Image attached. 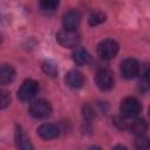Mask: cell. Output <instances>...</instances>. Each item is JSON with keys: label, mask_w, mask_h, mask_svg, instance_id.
Listing matches in <instances>:
<instances>
[{"label": "cell", "mask_w": 150, "mask_h": 150, "mask_svg": "<svg viewBox=\"0 0 150 150\" xmlns=\"http://www.w3.org/2000/svg\"><path fill=\"white\" fill-rule=\"evenodd\" d=\"M129 130L131 134H134L135 136H143L145 134V131L148 130V123L143 120V118H135L134 121L130 122L129 124Z\"/></svg>", "instance_id": "obj_11"}, {"label": "cell", "mask_w": 150, "mask_h": 150, "mask_svg": "<svg viewBox=\"0 0 150 150\" xmlns=\"http://www.w3.org/2000/svg\"><path fill=\"white\" fill-rule=\"evenodd\" d=\"M136 146L138 149H150V139L148 138H141L138 141H136Z\"/></svg>", "instance_id": "obj_19"}, {"label": "cell", "mask_w": 150, "mask_h": 150, "mask_svg": "<svg viewBox=\"0 0 150 150\" xmlns=\"http://www.w3.org/2000/svg\"><path fill=\"white\" fill-rule=\"evenodd\" d=\"M66 83L68 87L73 89H79L84 84V77L81 71L79 70H69L66 75Z\"/></svg>", "instance_id": "obj_10"}, {"label": "cell", "mask_w": 150, "mask_h": 150, "mask_svg": "<svg viewBox=\"0 0 150 150\" xmlns=\"http://www.w3.org/2000/svg\"><path fill=\"white\" fill-rule=\"evenodd\" d=\"M15 142H16V146L20 149H33V145L30 144L29 138L20 129L15 131Z\"/></svg>", "instance_id": "obj_14"}, {"label": "cell", "mask_w": 150, "mask_h": 150, "mask_svg": "<svg viewBox=\"0 0 150 150\" xmlns=\"http://www.w3.org/2000/svg\"><path fill=\"white\" fill-rule=\"evenodd\" d=\"M52 112L50 103L45 98H38L29 105V114L35 118H46Z\"/></svg>", "instance_id": "obj_2"}, {"label": "cell", "mask_w": 150, "mask_h": 150, "mask_svg": "<svg viewBox=\"0 0 150 150\" xmlns=\"http://www.w3.org/2000/svg\"><path fill=\"white\" fill-rule=\"evenodd\" d=\"M42 70L45 71V74L52 76V77H55L57 76V67L56 64L53 62V61H45L42 63Z\"/></svg>", "instance_id": "obj_15"}, {"label": "cell", "mask_w": 150, "mask_h": 150, "mask_svg": "<svg viewBox=\"0 0 150 150\" xmlns=\"http://www.w3.org/2000/svg\"><path fill=\"white\" fill-rule=\"evenodd\" d=\"M38 91H39V83L36 81L32 80V79H28L19 88V90H18V97L21 101H23V102L30 101L38 94Z\"/></svg>", "instance_id": "obj_5"}, {"label": "cell", "mask_w": 150, "mask_h": 150, "mask_svg": "<svg viewBox=\"0 0 150 150\" xmlns=\"http://www.w3.org/2000/svg\"><path fill=\"white\" fill-rule=\"evenodd\" d=\"M141 71V66L135 59H125L121 63V73L124 79H134Z\"/></svg>", "instance_id": "obj_7"}, {"label": "cell", "mask_w": 150, "mask_h": 150, "mask_svg": "<svg viewBox=\"0 0 150 150\" xmlns=\"http://www.w3.org/2000/svg\"><path fill=\"white\" fill-rule=\"evenodd\" d=\"M57 42L62 47L67 48H75L80 43V35L76 30H70V29H63L57 33L56 35Z\"/></svg>", "instance_id": "obj_4"}, {"label": "cell", "mask_w": 150, "mask_h": 150, "mask_svg": "<svg viewBox=\"0 0 150 150\" xmlns=\"http://www.w3.org/2000/svg\"><path fill=\"white\" fill-rule=\"evenodd\" d=\"M96 86L101 90H109L114 86V76L112 73L108 68H101L96 71L95 75Z\"/></svg>", "instance_id": "obj_6"}, {"label": "cell", "mask_w": 150, "mask_h": 150, "mask_svg": "<svg viewBox=\"0 0 150 150\" xmlns=\"http://www.w3.org/2000/svg\"><path fill=\"white\" fill-rule=\"evenodd\" d=\"M120 111L124 118H134L141 112V103L135 97H127L121 102Z\"/></svg>", "instance_id": "obj_3"}, {"label": "cell", "mask_w": 150, "mask_h": 150, "mask_svg": "<svg viewBox=\"0 0 150 150\" xmlns=\"http://www.w3.org/2000/svg\"><path fill=\"white\" fill-rule=\"evenodd\" d=\"M142 82L150 88V68L149 67H146L144 73L142 74Z\"/></svg>", "instance_id": "obj_20"}, {"label": "cell", "mask_w": 150, "mask_h": 150, "mask_svg": "<svg viewBox=\"0 0 150 150\" xmlns=\"http://www.w3.org/2000/svg\"><path fill=\"white\" fill-rule=\"evenodd\" d=\"M118 43L112 39H105L97 46V54L103 60H111L118 53Z\"/></svg>", "instance_id": "obj_1"}, {"label": "cell", "mask_w": 150, "mask_h": 150, "mask_svg": "<svg viewBox=\"0 0 150 150\" xmlns=\"http://www.w3.org/2000/svg\"><path fill=\"white\" fill-rule=\"evenodd\" d=\"M105 21V15L102 12H94L89 16V25L90 26H97Z\"/></svg>", "instance_id": "obj_16"}, {"label": "cell", "mask_w": 150, "mask_h": 150, "mask_svg": "<svg viewBox=\"0 0 150 150\" xmlns=\"http://www.w3.org/2000/svg\"><path fill=\"white\" fill-rule=\"evenodd\" d=\"M149 117H150V108H149Z\"/></svg>", "instance_id": "obj_21"}, {"label": "cell", "mask_w": 150, "mask_h": 150, "mask_svg": "<svg viewBox=\"0 0 150 150\" xmlns=\"http://www.w3.org/2000/svg\"><path fill=\"white\" fill-rule=\"evenodd\" d=\"M15 77V70L12 66L9 64H2L0 69V83L1 84H7L12 82Z\"/></svg>", "instance_id": "obj_13"}, {"label": "cell", "mask_w": 150, "mask_h": 150, "mask_svg": "<svg viewBox=\"0 0 150 150\" xmlns=\"http://www.w3.org/2000/svg\"><path fill=\"white\" fill-rule=\"evenodd\" d=\"M38 134L43 139H53L59 136L60 130L53 123H43L38 128Z\"/></svg>", "instance_id": "obj_9"}, {"label": "cell", "mask_w": 150, "mask_h": 150, "mask_svg": "<svg viewBox=\"0 0 150 150\" xmlns=\"http://www.w3.org/2000/svg\"><path fill=\"white\" fill-rule=\"evenodd\" d=\"M81 23V14L77 11H69L62 18V25L64 29L76 30Z\"/></svg>", "instance_id": "obj_8"}, {"label": "cell", "mask_w": 150, "mask_h": 150, "mask_svg": "<svg viewBox=\"0 0 150 150\" xmlns=\"http://www.w3.org/2000/svg\"><path fill=\"white\" fill-rule=\"evenodd\" d=\"M73 61L79 66H84L90 61V54L83 47H76L73 53Z\"/></svg>", "instance_id": "obj_12"}, {"label": "cell", "mask_w": 150, "mask_h": 150, "mask_svg": "<svg viewBox=\"0 0 150 150\" xmlns=\"http://www.w3.org/2000/svg\"><path fill=\"white\" fill-rule=\"evenodd\" d=\"M9 95L6 93V91H1V95H0V107L1 109H5L8 104H9Z\"/></svg>", "instance_id": "obj_18"}, {"label": "cell", "mask_w": 150, "mask_h": 150, "mask_svg": "<svg viewBox=\"0 0 150 150\" xmlns=\"http://www.w3.org/2000/svg\"><path fill=\"white\" fill-rule=\"evenodd\" d=\"M60 0H40V6L42 9L52 12L54 9H56V7L59 6Z\"/></svg>", "instance_id": "obj_17"}]
</instances>
